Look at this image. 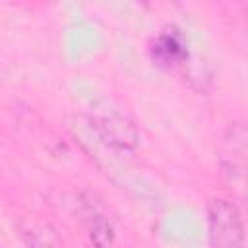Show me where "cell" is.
Wrapping results in <instances>:
<instances>
[{
	"label": "cell",
	"mask_w": 248,
	"mask_h": 248,
	"mask_svg": "<svg viewBox=\"0 0 248 248\" xmlns=\"http://www.w3.org/2000/svg\"><path fill=\"white\" fill-rule=\"evenodd\" d=\"M87 120L97 140L112 151H132L140 141V134L134 122L116 108H103L87 116Z\"/></svg>",
	"instance_id": "2"
},
{
	"label": "cell",
	"mask_w": 248,
	"mask_h": 248,
	"mask_svg": "<svg viewBox=\"0 0 248 248\" xmlns=\"http://www.w3.org/2000/svg\"><path fill=\"white\" fill-rule=\"evenodd\" d=\"M19 232L27 248H66L52 225L35 217H23L19 221Z\"/></svg>",
	"instance_id": "5"
},
{
	"label": "cell",
	"mask_w": 248,
	"mask_h": 248,
	"mask_svg": "<svg viewBox=\"0 0 248 248\" xmlns=\"http://www.w3.org/2000/svg\"><path fill=\"white\" fill-rule=\"evenodd\" d=\"M89 240L93 248H112L114 246V227L107 215L89 209Z\"/></svg>",
	"instance_id": "6"
},
{
	"label": "cell",
	"mask_w": 248,
	"mask_h": 248,
	"mask_svg": "<svg viewBox=\"0 0 248 248\" xmlns=\"http://www.w3.org/2000/svg\"><path fill=\"white\" fill-rule=\"evenodd\" d=\"M207 229L211 248H242L244 225L238 207L225 198L207 202Z\"/></svg>",
	"instance_id": "1"
},
{
	"label": "cell",
	"mask_w": 248,
	"mask_h": 248,
	"mask_svg": "<svg viewBox=\"0 0 248 248\" xmlns=\"http://www.w3.org/2000/svg\"><path fill=\"white\" fill-rule=\"evenodd\" d=\"M151 58L155 60V64L169 68V70L186 64L188 60L186 35L174 25L165 27L151 45Z\"/></svg>",
	"instance_id": "3"
},
{
	"label": "cell",
	"mask_w": 248,
	"mask_h": 248,
	"mask_svg": "<svg viewBox=\"0 0 248 248\" xmlns=\"http://www.w3.org/2000/svg\"><path fill=\"white\" fill-rule=\"evenodd\" d=\"M223 174L232 184L234 180L244 178L246 169V130L242 124H232L223 140V155H221Z\"/></svg>",
	"instance_id": "4"
}]
</instances>
